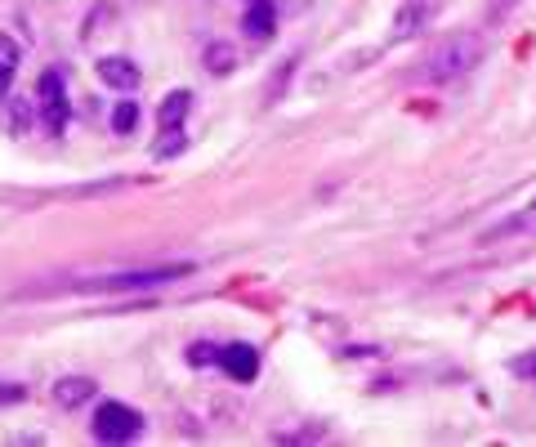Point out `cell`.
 Segmentation results:
<instances>
[{"label": "cell", "instance_id": "obj_1", "mask_svg": "<svg viewBox=\"0 0 536 447\" xmlns=\"http://www.w3.org/2000/svg\"><path fill=\"white\" fill-rule=\"evenodd\" d=\"M193 264H152V269H121V273H99V278H72V282H41V287H27L23 300L32 296H117V291H143V287H166L175 278H188Z\"/></svg>", "mask_w": 536, "mask_h": 447}, {"label": "cell", "instance_id": "obj_2", "mask_svg": "<svg viewBox=\"0 0 536 447\" xmlns=\"http://www.w3.org/2000/svg\"><path fill=\"white\" fill-rule=\"evenodd\" d=\"M483 36L478 32H452V36H443V41L429 50V59H425V76L429 81H438V85H452V81H461V76H469L483 63Z\"/></svg>", "mask_w": 536, "mask_h": 447}, {"label": "cell", "instance_id": "obj_3", "mask_svg": "<svg viewBox=\"0 0 536 447\" xmlns=\"http://www.w3.org/2000/svg\"><path fill=\"white\" fill-rule=\"evenodd\" d=\"M143 434V416L126 403H103L94 412V439L99 443H130Z\"/></svg>", "mask_w": 536, "mask_h": 447}, {"label": "cell", "instance_id": "obj_4", "mask_svg": "<svg viewBox=\"0 0 536 447\" xmlns=\"http://www.w3.org/2000/svg\"><path fill=\"white\" fill-rule=\"evenodd\" d=\"M41 121L50 135H63L67 121H72V103H67V85L59 68L41 72Z\"/></svg>", "mask_w": 536, "mask_h": 447}, {"label": "cell", "instance_id": "obj_5", "mask_svg": "<svg viewBox=\"0 0 536 447\" xmlns=\"http://www.w3.org/2000/svg\"><path fill=\"white\" fill-rule=\"evenodd\" d=\"M99 81L112 85V90H121V94H134L143 81V72L134 68L130 59H121V54H108V59H99Z\"/></svg>", "mask_w": 536, "mask_h": 447}, {"label": "cell", "instance_id": "obj_6", "mask_svg": "<svg viewBox=\"0 0 536 447\" xmlns=\"http://www.w3.org/2000/svg\"><path fill=\"white\" fill-rule=\"evenodd\" d=\"M219 367H224L233 380L251 385V380L260 376V354H255L251 345H228V349H219Z\"/></svg>", "mask_w": 536, "mask_h": 447}, {"label": "cell", "instance_id": "obj_7", "mask_svg": "<svg viewBox=\"0 0 536 447\" xmlns=\"http://www.w3.org/2000/svg\"><path fill=\"white\" fill-rule=\"evenodd\" d=\"M242 27L251 41H268L277 27V5L273 0H246V14H242Z\"/></svg>", "mask_w": 536, "mask_h": 447}, {"label": "cell", "instance_id": "obj_8", "mask_svg": "<svg viewBox=\"0 0 536 447\" xmlns=\"http://www.w3.org/2000/svg\"><path fill=\"white\" fill-rule=\"evenodd\" d=\"M94 389H99V385H94L90 376H63L50 394H54V403H59V407H81V403H90V398H94Z\"/></svg>", "mask_w": 536, "mask_h": 447}, {"label": "cell", "instance_id": "obj_9", "mask_svg": "<svg viewBox=\"0 0 536 447\" xmlns=\"http://www.w3.org/2000/svg\"><path fill=\"white\" fill-rule=\"evenodd\" d=\"M434 14V0H411V5L398 9V23H394V41H407L425 27V18Z\"/></svg>", "mask_w": 536, "mask_h": 447}, {"label": "cell", "instance_id": "obj_10", "mask_svg": "<svg viewBox=\"0 0 536 447\" xmlns=\"http://www.w3.org/2000/svg\"><path fill=\"white\" fill-rule=\"evenodd\" d=\"M188 112H193V94H188V90H170L166 99H161V112H157L161 130H179Z\"/></svg>", "mask_w": 536, "mask_h": 447}, {"label": "cell", "instance_id": "obj_11", "mask_svg": "<svg viewBox=\"0 0 536 447\" xmlns=\"http://www.w3.org/2000/svg\"><path fill=\"white\" fill-rule=\"evenodd\" d=\"M237 68V50L228 41H210L206 45V72H215V76H228Z\"/></svg>", "mask_w": 536, "mask_h": 447}, {"label": "cell", "instance_id": "obj_12", "mask_svg": "<svg viewBox=\"0 0 536 447\" xmlns=\"http://www.w3.org/2000/svg\"><path fill=\"white\" fill-rule=\"evenodd\" d=\"M18 45L9 36H0V99H9V85H14V72H18Z\"/></svg>", "mask_w": 536, "mask_h": 447}, {"label": "cell", "instance_id": "obj_13", "mask_svg": "<svg viewBox=\"0 0 536 447\" xmlns=\"http://www.w3.org/2000/svg\"><path fill=\"white\" fill-rule=\"evenodd\" d=\"M134 126H139V103H134V99H121L117 108H112V130H117V135H130Z\"/></svg>", "mask_w": 536, "mask_h": 447}, {"label": "cell", "instance_id": "obj_14", "mask_svg": "<svg viewBox=\"0 0 536 447\" xmlns=\"http://www.w3.org/2000/svg\"><path fill=\"white\" fill-rule=\"evenodd\" d=\"M161 135H166V139H157V144H152V157H157V161H170V157H179V152L188 148L184 130H161Z\"/></svg>", "mask_w": 536, "mask_h": 447}, {"label": "cell", "instance_id": "obj_15", "mask_svg": "<svg viewBox=\"0 0 536 447\" xmlns=\"http://www.w3.org/2000/svg\"><path fill=\"white\" fill-rule=\"evenodd\" d=\"M9 130H14V135H27V130H32V108H27L23 99L9 108Z\"/></svg>", "mask_w": 536, "mask_h": 447}, {"label": "cell", "instance_id": "obj_16", "mask_svg": "<svg viewBox=\"0 0 536 447\" xmlns=\"http://www.w3.org/2000/svg\"><path fill=\"white\" fill-rule=\"evenodd\" d=\"M188 363H193V367L219 363V349H210V345H193V349H188Z\"/></svg>", "mask_w": 536, "mask_h": 447}, {"label": "cell", "instance_id": "obj_17", "mask_svg": "<svg viewBox=\"0 0 536 447\" xmlns=\"http://www.w3.org/2000/svg\"><path fill=\"white\" fill-rule=\"evenodd\" d=\"M23 398H27L23 385H5V389H0V407H5V403H23Z\"/></svg>", "mask_w": 536, "mask_h": 447}]
</instances>
